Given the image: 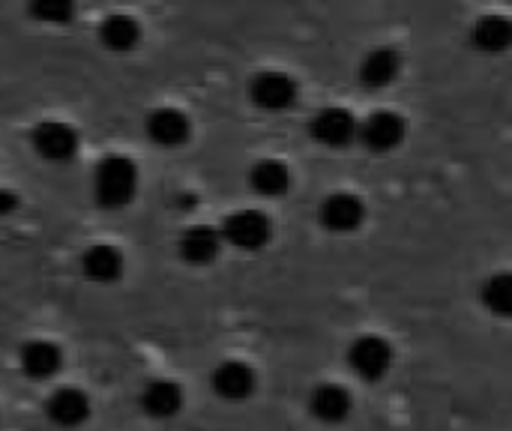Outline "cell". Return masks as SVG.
<instances>
[{"instance_id":"obj_14","label":"cell","mask_w":512,"mask_h":431,"mask_svg":"<svg viewBox=\"0 0 512 431\" xmlns=\"http://www.w3.org/2000/svg\"><path fill=\"white\" fill-rule=\"evenodd\" d=\"M222 234L219 228L213 225H189L180 240H177V249H180V258L192 267H207L210 261L219 258V249H222Z\"/></svg>"},{"instance_id":"obj_12","label":"cell","mask_w":512,"mask_h":431,"mask_svg":"<svg viewBox=\"0 0 512 431\" xmlns=\"http://www.w3.org/2000/svg\"><path fill=\"white\" fill-rule=\"evenodd\" d=\"M210 387L222 402H246L255 393V369L243 360H225L213 369Z\"/></svg>"},{"instance_id":"obj_7","label":"cell","mask_w":512,"mask_h":431,"mask_svg":"<svg viewBox=\"0 0 512 431\" xmlns=\"http://www.w3.org/2000/svg\"><path fill=\"white\" fill-rule=\"evenodd\" d=\"M405 132H408V126L396 111H375L372 117H366L360 123L357 138L372 153H390L405 141Z\"/></svg>"},{"instance_id":"obj_1","label":"cell","mask_w":512,"mask_h":431,"mask_svg":"<svg viewBox=\"0 0 512 431\" xmlns=\"http://www.w3.org/2000/svg\"><path fill=\"white\" fill-rule=\"evenodd\" d=\"M138 165L123 156V153H108L96 162L93 174H90V189L99 207L105 210H123L126 204H132L135 192H138Z\"/></svg>"},{"instance_id":"obj_13","label":"cell","mask_w":512,"mask_h":431,"mask_svg":"<svg viewBox=\"0 0 512 431\" xmlns=\"http://www.w3.org/2000/svg\"><path fill=\"white\" fill-rule=\"evenodd\" d=\"M18 366L30 381H51L63 369V351L51 339H30L18 351Z\"/></svg>"},{"instance_id":"obj_6","label":"cell","mask_w":512,"mask_h":431,"mask_svg":"<svg viewBox=\"0 0 512 431\" xmlns=\"http://www.w3.org/2000/svg\"><path fill=\"white\" fill-rule=\"evenodd\" d=\"M144 132L147 138L156 144V147H165V150H174V147H183L192 135V123H189V114L174 108V105H162V108H153L144 120Z\"/></svg>"},{"instance_id":"obj_17","label":"cell","mask_w":512,"mask_h":431,"mask_svg":"<svg viewBox=\"0 0 512 431\" xmlns=\"http://www.w3.org/2000/svg\"><path fill=\"white\" fill-rule=\"evenodd\" d=\"M141 411L150 420H171L183 411V390L174 381H150L141 390Z\"/></svg>"},{"instance_id":"obj_10","label":"cell","mask_w":512,"mask_h":431,"mask_svg":"<svg viewBox=\"0 0 512 431\" xmlns=\"http://www.w3.org/2000/svg\"><path fill=\"white\" fill-rule=\"evenodd\" d=\"M81 273L87 282L96 285H114L126 273V255L114 243H93L81 255Z\"/></svg>"},{"instance_id":"obj_18","label":"cell","mask_w":512,"mask_h":431,"mask_svg":"<svg viewBox=\"0 0 512 431\" xmlns=\"http://www.w3.org/2000/svg\"><path fill=\"white\" fill-rule=\"evenodd\" d=\"M141 36H144L141 33V24L132 15H126V12H111V15H105L99 21V42L108 51L126 54V51H132L141 42Z\"/></svg>"},{"instance_id":"obj_4","label":"cell","mask_w":512,"mask_h":431,"mask_svg":"<svg viewBox=\"0 0 512 431\" xmlns=\"http://www.w3.org/2000/svg\"><path fill=\"white\" fill-rule=\"evenodd\" d=\"M348 366L357 378L375 384V381L387 378V372L393 369V348L381 336H360L348 348Z\"/></svg>"},{"instance_id":"obj_9","label":"cell","mask_w":512,"mask_h":431,"mask_svg":"<svg viewBox=\"0 0 512 431\" xmlns=\"http://www.w3.org/2000/svg\"><path fill=\"white\" fill-rule=\"evenodd\" d=\"M357 132H360V123H357L354 114L345 111V108H324V111H318V114L309 120V135H312L318 144L333 147V150L348 147V144L357 138Z\"/></svg>"},{"instance_id":"obj_23","label":"cell","mask_w":512,"mask_h":431,"mask_svg":"<svg viewBox=\"0 0 512 431\" xmlns=\"http://www.w3.org/2000/svg\"><path fill=\"white\" fill-rule=\"evenodd\" d=\"M21 207V198L12 189H0V216H12Z\"/></svg>"},{"instance_id":"obj_20","label":"cell","mask_w":512,"mask_h":431,"mask_svg":"<svg viewBox=\"0 0 512 431\" xmlns=\"http://www.w3.org/2000/svg\"><path fill=\"white\" fill-rule=\"evenodd\" d=\"M471 42L486 54H501L512 45V21L504 15H483L474 24Z\"/></svg>"},{"instance_id":"obj_8","label":"cell","mask_w":512,"mask_h":431,"mask_svg":"<svg viewBox=\"0 0 512 431\" xmlns=\"http://www.w3.org/2000/svg\"><path fill=\"white\" fill-rule=\"evenodd\" d=\"M45 414L60 429H78L90 420L93 402L81 387H57L45 402Z\"/></svg>"},{"instance_id":"obj_15","label":"cell","mask_w":512,"mask_h":431,"mask_svg":"<svg viewBox=\"0 0 512 431\" xmlns=\"http://www.w3.org/2000/svg\"><path fill=\"white\" fill-rule=\"evenodd\" d=\"M351 393L345 387H336V384H321L312 390L309 396V411L318 423H327V426H339L351 417Z\"/></svg>"},{"instance_id":"obj_19","label":"cell","mask_w":512,"mask_h":431,"mask_svg":"<svg viewBox=\"0 0 512 431\" xmlns=\"http://www.w3.org/2000/svg\"><path fill=\"white\" fill-rule=\"evenodd\" d=\"M249 186L261 198H282L291 186V171L279 159H261L249 168Z\"/></svg>"},{"instance_id":"obj_22","label":"cell","mask_w":512,"mask_h":431,"mask_svg":"<svg viewBox=\"0 0 512 431\" xmlns=\"http://www.w3.org/2000/svg\"><path fill=\"white\" fill-rule=\"evenodd\" d=\"M30 15L36 21H42V24L60 27V24H66L75 15V9H72V3H63V0H45V3L30 6Z\"/></svg>"},{"instance_id":"obj_21","label":"cell","mask_w":512,"mask_h":431,"mask_svg":"<svg viewBox=\"0 0 512 431\" xmlns=\"http://www.w3.org/2000/svg\"><path fill=\"white\" fill-rule=\"evenodd\" d=\"M480 297L495 318H512V273H495L486 279Z\"/></svg>"},{"instance_id":"obj_5","label":"cell","mask_w":512,"mask_h":431,"mask_svg":"<svg viewBox=\"0 0 512 431\" xmlns=\"http://www.w3.org/2000/svg\"><path fill=\"white\" fill-rule=\"evenodd\" d=\"M249 99L270 114L288 111L297 102V81L285 72H261L249 84Z\"/></svg>"},{"instance_id":"obj_11","label":"cell","mask_w":512,"mask_h":431,"mask_svg":"<svg viewBox=\"0 0 512 431\" xmlns=\"http://www.w3.org/2000/svg\"><path fill=\"white\" fill-rule=\"evenodd\" d=\"M318 219L327 231L333 234H351L363 225L366 219V207L357 195L351 192H333L324 198V204L318 207Z\"/></svg>"},{"instance_id":"obj_3","label":"cell","mask_w":512,"mask_h":431,"mask_svg":"<svg viewBox=\"0 0 512 431\" xmlns=\"http://www.w3.org/2000/svg\"><path fill=\"white\" fill-rule=\"evenodd\" d=\"M222 240L234 249L243 252H258L270 243L273 237V225L261 210H237L231 216H225L222 228H219Z\"/></svg>"},{"instance_id":"obj_16","label":"cell","mask_w":512,"mask_h":431,"mask_svg":"<svg viewBox=\"0 0 512 431\" xmlns=\"http://www.w3.org/2000/svg\"><path fill=\"white\" fill-rule=\"evenodd\" d=\"M402 72V54L396 48H375L360 63V84L369 90L390 87Z\"/></svg>"},{"instance_id":"obj_2","label":"cell","mask_w":512,"mask_h":431,"mask_svg":"<svg viewBox=\"0 0 512 431\" xmlns=\"http://www.w3.org/2000/svg\"><path fill=\"white\" fill-rule=\"evenodd\" d=\"M30 147L42 162L63 165L78 153V132L66 120H39L30 132Z\"/></svg>"}]
</instances>
